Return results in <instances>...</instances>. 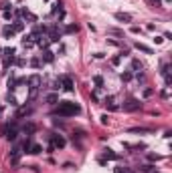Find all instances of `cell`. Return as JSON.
Wrapping results in <instances>:
<instances>
[{"label":"cell","instance_id":"obj_1","mask_svg":"<svg viewBox=\"0 0 172 173\" xmlns=\"http://www.w3.org/2000/svg\"><path fill=\"white\" fill-rule=\"evenodd\" d=\"M55 113H57V115H61V117H73V115H79V113H81V107H79L77 103L59 101V105H57Z\"/></svg>","mask_w":172,"mask_h":173},{"label":"cell","instance_id":"obj_2","mask_svg":"<svg viewBox=\"0 0 172 173\" xmlns=\"http://www.w3.org/2000/svg\"><path fill=\"white\" fill-rule=\"evenodd\" d=\"M140 109H142V103L138 99H128L124 103V111H128V113H134V111H140Z\"/></svg>","mask_w":172,"mask_h":173},{"label":"cell","instance_id":"obj_3","mask_svg":"<svg viewBox=\"0 0 172 173\" xmlns=\"http://www.w3.org/2000/svg\"><path fill=\"white\" fill-rule=\"evenodd\" d=\"M26 84L30 87V91H37L43 84V79H41V75H30L29 79H26Z\"/></svg>","mask_w":172,"mask_h":173},{"label":"cell","instance_id":"obj_4","mask_svg":"<svg viewBox=\"0 0 172 173\" xmlns=\"http://www.w3.org/2000/svg\"><path fill=\"white\" fill-rule=\"evenodd\" d=\"M61 87H63V91H67V93H73L75 91V83L71 76H61Z\"/></svg>","mask_w":172,"mask_h":173},{"label":"cell","instance_id":"obj_5","mask_svg":"<svg viewBox=\"0 0 172 173\" xmlns=\"http://www.w3.org/2000/svg\"><path fill=\"white\" fill-rule=\"evenodd\" d=\"M51 143L55 145V149H63L65 145H67V141H65V137L59 135V133H51Z\"/></svg>","mask_w":172,"mask_h":173},{"label":"cell","instance_id":"obj_6","mask_svg":"<svg viewBox=\"0 0 172 173\" xmlns=\"http://www.w3.org/2000/svg\"><path fill=\"white\" fill-rule=\"evenodd\" d=\"M103 105H105V109H108V111H117V109H120L113 97H105V99H103Z\"/></svg>","mask_w":172,"mask_h":173},{"label":"cell","instance_id":"obj_7","mask_svg":"<svg viewBox=\"0 0 172 173\" xmlns=\"http://www.w3.org/2000/svg\"><path fill=\"white\" fill-rule=\"evenodd\" d=\"M20 20L22 22H37V16H34L33 12H30V10H26V8H22V14H20Z\"/></svg>","mask_w":172,"mask_h":173},{"label":"cell","instance_id":"obj_8","mask_svg":"<svg viewBox=\"0 0 172 173\" xmlns=\"http://www.w3.org/2000/svg\"><path fill=\"white\" fill-rule=\"evenodd\" d=\"M59 40H61V28L55 26V28L49 32V42H59Z\"/></svg>","mask_w":172,"mask_h":173},{"label":"cell","instance_id":"obj_9","mask_svg":"<svg viewBox=\"0 0 172 173\" xmlns=\"http://www.w3.org/2000/svg\"><path fill=\"white\" fill-rule=\"evenodd\" d=\"M14 34H16V32H14V28L10 24L2 26V38H8V40H10V38H14Z\"/></svg>","mask_w":172,"mask_h":173},{"label":"cell","instance_id":"obj_10","mask_svg":"<svg viewBox=\"0 0 172 173\" xmlns=\"http://www.w3.org/2000/svg\"><path fill=\"white\" fill-rule=\"evenodd\" d=\"M41 60H43V63H53V60H55V52L49 51V48H45V51H43V56H41Z\"/></svg>","mask_w":172,"mask_h":173},{"label":"cell","instance_id":"obj_11","mask_svg":"<svg viewBox=\"0 0 172 173\" xmlns=\"http://www.w3.org/2000/svg\"><path fill=\"white\" fill-rule=\"evenodd\" d=\"M10 26L14 28V32H22V30H24V22H22L20 18H14V20L10 22Z\"/></svg>","mask_w":172,"mask_h":173},{"label":"cell","instance_id":"obj_12","mask_svg":"<svg viewBox=\"0 0 172 173\" xmlns=\"http://www.w3.org/2000/svg\"><path fill=\"white\" fill-rule=\"evenodd\" d=\"M134 47H136L138 51H142L144 55H152V52H154V51H152L150 47H148V44H144V42H136V44H134Z\"/></svg>","mask_w":172,"mask_h":173},{"label":"cell","instance_id":"obj_13","mask_svg":"<svg viewBox=\"0 0 172 173\" xmlns=\"http://www.w3.org/2000/svg\"><path fill=\"white\" fill-rule=\"evenodd\" d=\"M116 20H120V22H132V14H128V12H116Z\"/></svg>","mask_w":172,"mask_h":173},{"label":"cell","instance_id":"obj_14","mask_svg":"<svg viewBox=\"0 0 172 173\" xmlns=\"http://www.w3.org/2000/svg\"><path fill=\"white\" fill-rule=\"evenodd\" d=\"M142 68H144V64L140 63V60H132V71L130 72H136L138 75V72H142Z\"/></svg>","mask_w":172,"mask_h":173},{"label":"cell","instance_id":"obj_15","mask_svg":"<svg viewBox=\"0 0 172 173\" xmlns=\"http://www.w3.org/2000/svg\"><path fill=\"white\" fill-rule=\"evenodd\" d=\"M29 153H30V155H39V153H43V145H39V143H34V145H30Z\"/></svg>","mask_w":172,"mask_h":173},{"label":"cell","instance_id":"obj_16","mask_svg":"<svg viewBox=\"0 0 172 173\" xmlns=\"http://www.w3.org/2000/svg\"><path fill=\"white\" fill-rule=\"evenodd\" d=\"M47 103H49V105H57V103H59V95H57V93H49L47 95Z\"/></svg>","mask_w":172,"mask_h":173},{"label":"cell","instance_id":"obj_17","mask_svg":"<svg viewBox=\"0 0 172 173\" xmlns=\"http://www.w3.org/2000/svg\"><path fill=\"white\" fill-rule=\"evenodd\" d=\"M30 145H33V141H30V137H26V139L22 141V145H20V151H22V153H29Z\"/></svg>","mask_w":172,"mask_h":173},{"label":"cell","instance_id":"obj_18","mask_svg":"<svg viewBox=\"0 0 172 173\" xmlns=\"http://www.w3.org/2000/svg\"><path fill=\"white\" fill-rule=\"evenodd\" d=\"M0 10H2V12H10V10H12V4H10L8 0H2V2H0Z\"/></svg>","mask_w":172,"mask_h":173},{"label":"cell","instance_id":"obj_19","mask_svg":"<svg viewBox=\"0 0 172 173\" xmlns=\"http://www.w3.org/2000/svg\"><path fill=\"white\" fill-rule=\"evenodd\" d=\"M130 133H152V129H148V127H132Z\"/></svg>","mask_w":172,"mask_h":173},{"label":"cell","instance_id":"obj_20","mask_svg":"<svg viewBox=\"0 0 172 173\" xmlns=\"http://www.w3.org/2000/svg\"><path fill=\"white\" fill-rule=\"evenodd\" d=\"M103 155H105V159H109V161H117V155L113 153V149H105Z\"/></svg>","mask_w":172,"mask_h":173},{"label":"cell","instance_id":"obj_21","mask_svg":"<svg viewBox=\"0 0 172 173\" xmlns=\"http://www.w3.org/2000/svg\"><path fill=\"white\" fill-rule=\"evenodd\" d=\"M16 79H14V76H10L8 79V93H14V91H16Z\"/></svg>","mask_w":172,"mask_h":173},{"label":"cell","instance_id":"obj_22","mask_svg":"<svg viewBox=\"0 0 172 173\" xmlns=\"http://www.w3.org/2000/svg\"><path fill=\"white\" fill-rule=\"evenodd\" d=\"M30 67H33V68H41V67H43V60H41L39 56H34V59H30Z\"/></svg>","mask_w":172,"mask_h":173},{"label":"cell","instance_id":"obj_23","mask_svg":"<svg viewBox=\"0 0 172 173\" xmlns=\"http://www.w3.org/2000/svg\"><path fill=\"white\" fill-rule=\"evenodd\" d=\"M20 145H14L12 149H10V157H14V159H18V155H20Z\"/></svg>","mask_w":172,"mask_h":173},{"label":"cell","instance_id":"obj_24","mask_svg":"<svg viewBox=\"0 0 172 173\" xmlns=\"http://www.w3.org/2000/svg\"><path fill=\"white\" fill-rule=\"evenodd\" d=\"M93 83H95V89H101V87H103V76H99V75H95L93 76Z\"/></svg>","mask_w":172,"mask_h":173},{"label":"cell","instance_id":"obj_25","mask_svg":"<svg viewBox=\"0 0 172 173\" xmlns=\"http://www.w3.org/2000/svg\"><path fill=\"white\" fill-rule=\"evenodd\" d=\"M120 79H121V80H124V83H130V80H132V72H130V71H126V72H121V75H120Z\"/></svg>","mask_w":172,"mask_h":173},{"label":"cell","instance_id":"obj_26","mask_svg":"<svg viewBox=\"0 0 172 173\" xmlns=\"http://www.w3.org/2000/svg\"><path fill=\"white\" fill-rule=\"evenodd\" d=\"M33 44H34V42L30 40V36H24V38H22V47H24V48H30Z\"/></svg>","mask_w":172,"mask_h":173},{"label":"cell","instance_id":"obj_27","mask_svg":"<svg viewBox=\"0 0 172 173\" xmlns=\"http://www.w3.org/2000/svg\"><path fill=\"white\" fill-rule=\"evenodd\" d=\"M77 30H79V26H77V24H69L67 28H65V32H69V34H73V32H77Z\"/></svg>","mask_w":172,"mask_h":173},{"label":"cell","instance_id":"obj_28","mask_svg":"<svg viewBox=\"0 0 172 173\" xmlns=\"http://www.w3.org/2000/svg\"><path fill=\"white\" fill-rule=\"evenodd\" d=\"M6 101H8L10 105H14V107L18 105V101H16V99H14V95H12V93H8V95H6Z\"/></svg>","mask_w":172,"mask_h":173},{"label":"cell","instance_id":"obj_29","mask_svg":"<svg viewBox=\"0 0 172 173\" xmlns=\"http://www.w3.org/2000/svg\"><path fill=\"white\" fill-rule=\"evenodd\" d=\"M22 131L30 135V133H34V125H33V123H29V125H24V127H22Z\"/></svg>","mask_w":172,"mask_h":173},{"label":"cell","instance_id":"obj_30","mask_svg":"<svg viewBox=\"0 0 172 173\" xmlns=\"http://www.w3.org/2000/svg\"><path fill=\"white\" fill-rule=\"evenodd\" d=\"M142 95H144V97H146V99H148V97H152V95H154V89H150V87H146Z\"/></svg>","mask_w":172,"mask_h":173},{"label":"cell","instance_id":"obj_31","mask_svg":"<svg viewBox=\"0 0 172 173\" xmlns=\"http://www.w3.org/2000/svg\"><path fill=\"white\" fill-rule=\"evenodd\" d=\"M30 111H33L30 107H22V109L18 111V115H20V117H22V115H30Z\"/></svg>","mask_w":172,"mask_h":173},{"label":"cell","instance_id":"obj_32","mask_svg":"<svg viewBox=\"0 0 172 173\" xmlns=\"http://www.w3.org/2000/svg\"><path fill=\"white\" fill-rule=\"evenodd\" d=\"M120 63H121V56H120V55H116V56L112 59V64H113V67H117Z\"/></svg>","mask_w":172,"mask_h":173},{"label":"cell","instance_id":"obj_33","mask_svg":"<svg viewBox=\"0 0 172 173\" xmlns=\"http://www.w3.org/2000/svg\"><path fill=\"white\" fill-rule=\"evenodd\" d=\"M113 173H130V169L128 167H116V169H113Z\"/></svg>","mask_w":172,"mask_h":173},{"label":"cell","instance_id":"obj_34","mask_svg":"<svg viewBox=\"0 0 172 173\" xmlns=\"http://www.w3.org/2000/svg\"><path fill=\"white\" fill-rule=\"evenodd\" d=\"M2 16H4V20H10V22H12V10H10V12H2Z\"/></svg>","mask_w":172,"mask_h":173},{"label":"cell","instance_id":"obj_35","mask_svg":"<svg viewBox=\"0 0 172 173\" xmlns=\"http://www.w3.org/2000/svg\"><path fill=\"white\" fill-rule=\"evenodd\" d=\"M108 44H112V47H120L121 42H117L116 38H108Z\"/></svg>","mask_w":172,"mask_h":173},{"label":"cell","instance_id":"obj_36","mask_svg":"<svg viewBox=\"0 0 172 173\" xmlns=\"http://www.w3.org/2000/svg\"><path fill=\"white\" fill-rule=\"evenodd\" d=\"M142 171H146V173H150V171H154V167H152V165H142Z\"/></svg>","mask_w":172,"mask_h":173},{"label":"cell","instance_id":"obj_37","mask_svg":"<svg viewBox=\"0 0 172 173\" xmlns=\"http://www.w3.org/2000/svg\"><path fill=\"white\" fill-rule=\"evenodd\" d=\"M14 63H16V67H24L26 60H24V59H14Z\"/></svg>","mask_w":172,"mask_h":173},{"label":"cell","instance_id":"obj_38","mask_svg":"<svg viewBox=\"0 0 172 173\" xmlns=\"http://www.w3.org/2000/svg\"><path fill=\"white\" fill-rule=\"evenodd\" d=\"M99 121H101V125H108V123H109V117H108V115H101V119H99Z\"/></svg>","mask_w":172,"mask_h":173},{"label":"cell","instance_id":"obj_39","mask_svg":"<svg viewBox=\"0 0 172 173\" xmlns=\"http://www.w3.org/2000/svg\"><path fill=\"white\" fill-rule=\"evenodd\" d=\"M130 55V48H121V51H120V56H121V59H124V56H128Z\"/></svg>","mask_w":172,"mask_h":173},{"label":"cell","instance_id":"obj_40","mask_svg":"<svg viewBox=\"0 0 172 173\" xmlns=\"http://www.w3.org/2000/svg\"><path fill=\"white\" fill-rule=\"evenodd\" d=\"M148 159H150V161H158L160 155H154V153H150V155H148Z\"/></svg>","mask_w":172,"mask_h":173},{"label":"cell","instance_id":"obj_41","mask_svg":"<svg viewBox=\"0 0 172 173\" xmlns=\"http://www.w3.org/2000/svg\"><path fill=\"white\" fill-rule=\"evenodd\" d=\"M130 30H132V34H140V26H132Z\"/></svg>","mask_w":172,"mask_h":173},{"label":"cell","instance_id":"obj_42","mask_svg":"<svg viewBox=\"0 0 172 173\" xmlns=\"http://www.w3.org/2000/svg\"><path fill=\"white\" fill-rule=\"evenodd\" d=\"M2 52H4V48H0V59H2Z\"/></svg>","mask_w":172,"mask_h":173},{"label":"cell","instance_id":"obj_43","mask_svg":"<svg viewBox=\"0 0 172 173\" xmlns=\"http://www.w3.org/2000/svg\"><path fill=\"white\" fill-rule=\"evenodd\" d=\"M150 173H160V171H150Z\"/></svg>","mask_w":172,"mask_h":173},{"label":"cell","instance_id":"obj_44","mask_svg":"<svg viewBox=\"0 0 172 173\" xmlns=\"http://www.w3.org/2000/svg\"><path fill=\"white\" fill-rule=\"evenodd\" d=\"M164 2H166V4H168V2H170V0H164Z\"/></svg>","mask_w":172,"mask_h":173}]
</instances>
